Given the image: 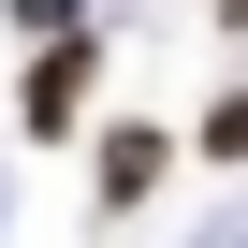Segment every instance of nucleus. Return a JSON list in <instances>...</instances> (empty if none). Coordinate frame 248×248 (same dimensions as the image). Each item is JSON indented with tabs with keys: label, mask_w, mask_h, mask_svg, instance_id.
Segmentation results:
<instances>
[{
	"label": "nucleus",
	"mask_w": 248,
	"mask_h": 248,
	"mask_svg": "<svg viewBox=\"0 0 248 248\" xmlns=\"http://www.w3.org/2000/svg\"><path fill=\"white\" fill-rule=\"evenodd\" d=\"M161 175H175V146H161V132H102V204H146Z\"/></svg>",
	"instance_id": "obj_1"
},
{
	"label": "nucleus",
	"mask_w": 248,
	"mask_h": 248,
	"mask_svg": "<svg viewBox=\"0 0 248 248\" xmlns=\"http://www.w3.org/2000/svg\"><path fill=\"white\" fill-rule=\"evenodd\" d=\"M73 102H88V44H59V59L30 73V117H44V132H59V117H73Z\"/></svg>",
	"instance_id": "obj_2"
}]
</instances>
